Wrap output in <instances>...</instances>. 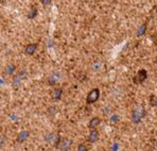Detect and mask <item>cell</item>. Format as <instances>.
I'll return each instance as SVG.
<instances>
[{
    "instance_id": "cell-2",
    "label": "cell",
    "mask_w": 157,
    "mask_h": 151,
    "mask_svg": "<svg viewBox=\"0 0 157 151\" xmlns=\"http://www.w3.org/2000/svg\"><path fill=\"white\" fill-rule=\"evenodd\" d=\"M99 98H100V89L99 88H92L90 92L88 93V95H87L86 103L92 104L96 101H98Z\"/></svg>"
},
{
    "instance_id": "cell-19",
    "label": "cell",
    "mask_w": 157,
    "mask_h": 151,
    "mask_svg": "<svg viewBox=\"0 0 157 151\" xmlns=\"http://www.w3.org/2000/svg\"><path fill=\"white\" fill-rule=\"evenodd\" d=\"M40 3L43 4V6H50V4L52 3V0H40Z\"/></svg>"
},
{
    "instance_id": "cell-8",
    "label": "cell",
    "mask_w": 157,
    "mask_h": 151,
    "mask_svg": "<svg viewBox=\"0 0 157 151\" xmlns=\"http://www.w3.org/2000/svg\"><path fill=\"white\" fill-rule=\"evenodd\" d=\"M37 44H34V43H31V44H28L25 48V52L27 53L28 55H33L35 53V51L37 50Z\"/></svg>"
},
{
    "instance_id": "cell-6",
    "label": "cell",
    "mask_w": 157,
    "mask_h": 151,
    "mask_svg": "<svg viewBox=\"0 0 157 151\" xmlns=\"http://www.w3.org/2000/svg\"><path fill=\"white\" fill-rule=\"evenodd\" d=\"M71 145H72V141L70 138H63L61 139V143L57 148L59 149V151H69Z\"/></svg>"
},
{
    "instance_id": "cell-15",
    "label": "cell",
    "mask_w": 157,
    "mask_h": 151,
    "mask_svg": "<svg viewBox=\"0 0 157 151\" xmlns=\"http://www.w3.org/2000/svg\"><path fill=\"white\" fill-rule=\"evenodd\" d=\"M54 138H55V135L53 133H49L45 136V139L48 141V143H51V141H54Z\"/></svg>"
},
{
    "instance_id": "cell-17",
    "label": "cell",
    "mask_w": 157,
    "mask_h": 151,
    "mask_svg": "<svg viewBox=\"0 0 157 151\" xmlns=\"http://www.w3.org/2000/svg\"><path fill=\"white\" fill-rule=\"evenodd\" d=\"M101 66H102V64H101L100 62H96V63L92 65V69L97 71V70H99V69L101 68Z\"/></svg>"
},
{
    "instance_id": "cell-7",
    "label": "cell",
    "mask_w": 157,
    "mask_h": 151,
    "mask_svg": "<svg viewBox=\"0 0 157 151\" xmlns=\"http://www.w3.org/2000/svg\"><path fill=\"white\" fill-rule=\"evenodd\" d=\"M30 136V132L27 130H22L17 134V138H16V143L17 144H22L24 141H26Z\"/></svg>"
},
{
    "instance_id": "cell-13",
    "label": "cell",
    "mask_w": 157,
    "mask_h": 151,
    "mask_svg": "<svg viewBox=\"0 0 157 151\" xmlns=\"http://www.w3.org/2000/svg\"><path fill=\"white\" fill-rule=\"evenodd\" d=\"M15 71H16V66L14 64H9L8 66H6V73H8L9 75H13Z\"/></svg>"
},
{
    "instance_id": "cell-12",
    "label": "cell",
    "mask_w": 157,
    "mask_h": 151,
    "mask_svg": "<svg viewBox=\"0 0 157 151\" xmlns=\"http://www.w3.org/2000/svg\"><path fill=\"white\" fill-rule=\"evenodd\" d=\"M37 14H38L37 8H36L35 6H32L31 8H30L29 12H28V18H29V19H33V18H35L36 16H37Z\"/></svg>"
},
{
    "instance_id": "cell-16",
    "label": "cell",
    "mask_w": 157,
    "mask_h": 151,
    "mask_svg": "<svg viewBox=\"0 0 157 151\" xmlns=\"http://www.w3.org/2000/svg\"><path fill=\"white\" fill-rule=\"evenodd\" d=\"M150 104H151L152 106H157V97L156 96L150 97Z\"/></svg>"
},
{
    "instance_id": "cell-14",
    "label": "cell",
    "mask_w": 157,
    "mask_h": 151,
    "mask_svg": "<svg viewBox=\"0 0 157 151\" xmlns=\"http://www.w3.org/2000/svg\"><path fill=\"white\" fill-rule=\"evenodd\" d=\"M145 31H147V25H141L139 29H138V31H137V36L144 35V34L145 33Z\"/></svg>"
},
{
    "instance_id": "cell-11",
    "label": "cell",
    "mask_w": 157,
    "mask_h": 151,
    "mask_svg": "<svg viewBox=\"0 0 157 151\" xmlns=\"http://www.w3.org/2000/svg\"><path fill=\"white\" fill-rule=\"evenodd\" d=\"M100 124H101V119H100V118H99V117H94V118H91L90 121H89L88 128H89L90 130H92V129H97V127H98Z\"/></svg>"
},
{
    "instance_id": "cell-5",
    "label": "cell",
    "mask_w": 157,
    "mask_h": 151,
    "mask_svg": "<svg viewBox=\"0 0 157 151\" xmlns=\"http://www.w3.org/2000/svg\"><path fill=\"white\" fill-rule=\"evenodd\" d=\"M147 79V71L145 70V69H140V70L136 74V76L134 77V82H135L136 84H141Z\"/></svg>"
},
{
    "instance_id": "cell-21",
    "label": "cell",
    "mask_w": 157,
    "mask_h": 151,
    "mask_svg": "<svg viewBox=\"0 0 157 151\" xmlns=\"http://www.w3.org/2000/svg\"><path fill=\"white\" fill-rule=\"evenodd\" d=\"M113 150H114V151H117L118 150V144L117 143L114 144V146H113Z\"/></svg>"
},
{
    "instance_id": "cell-18",
    "label": "cell",
    "mask_w": 157,
    "mask_h": 151,
    "mask_svg": "<svg viewBox=\"0 0 157 151\" xmlns=\"http://www.w3.org/2000/svg\"><path fill=\"white\" fill-rule=\"evenodd\" d=\"M78 151H88V150H87L86 145H84V144H80L78 147Z\"/></svg>"
},
{
    "instance_id": "cell-20",
    "label": "cell",
    "mask_w": 157,
    "mask_h": 151,
    "mask_svg": "<svg viewBox=\"0 0 157 151\" xmlns=\"http://www.w3.org/2000/svg\"><path fill=\"white\" fill-rule=\"evenodd\" d=\"M119 116L118 115H113L112 117H110V121L112 122H117V121H119Z\"/></svg>"
},
{
    "instance_id": "cell-22",
    "label": "cell",
    "mask_w": 157,
    "mask_h": 151,
    "mask_svg": "<svg viewBox=\"0 0 157 151\" xmlns=\"http://www.w3.org/2000/svg\"><path fill=\"white\" fill-rule=\"evenodd\" d=\"M0 1H1V2H3V3H4V2H6V0H0Z\"/></svg>"
},
{
    "instance_id": "cell-3",
    "label": "cell",
    "mask_w": 157,
    "mask_h": 151,
    "mask_svg": "<svg viewBox=\"0 0 157 151\" xmlns=\"http://www.w3.org/2000/svg\"><path fill=\"white\" fill-rule=\"evenodd\" d=\"M26 77H27V74H26V71H25V70H20L19 73L17 74V75L14 76L13 81H12L13 87L14 88H18V87H19L20 84H21V82L25 80V79H26Z\"/></svg>"
},
{
    "instance_id": "cell-9",
    "label": "cell",
    "mask_w": 157,
    "mask_h": 151,
    "mask_svg": "<svg viewBox=\"0 0 157 151\" xmlns=\"http://www.w3.org/2000/svg\"><path fill=\"white\" fill-rule=\"evenodd\" d=\"M62 96H63V88L61 87H56L53 89L52 92V99L54 101H59L61 100Z\"/></svg>"
},
{
    "instance_id": "cell-10",
    "label": "cell",
    "mask_w": 157,
    "mask_h": 151,
    "mask_svg": "<svg viewBox=\"0 0 157 151\" xmlns=\"http://www.w3.org/2000/svg\"><path fill=\"white\" fill-rule=\"evenodd\" d=\"M98 139H99V132L97 131V129L90 130L89 135H88V141H90V143H96Z\"/></svg>"
},
{
    "instance_id": "cell-4",
    "label": "cell",
    "mask_w": 157,
    "mask_h": 151,
    "mask_svg": "<svg viewBox=\"0 0 157 151\" xmlns=\"http://www.w3.org/2000/svg\"><path fill=\"white\" fill-rule=\"evenodd\" d=\"M62 79V74L59 73V71H54V73H52L51 75L48 77V85H50V86H55V85H57L59 83V81H61Z\"/></svg>"
},
{
    "instance_id": "cell-1",
    "label": "cell",
    "mask_w": 157,
    "mask_h": 151,
    "mask_svg": "<svg viewBox=\"0 0 157 151\" xmlns=\"http://www.w3.org/2000/svg\"><path fill=\"white\" fill-rule=\"evenodd\" d=\"M145 114H147V112L142 106H138V108L134 109L133 112H132V121L134 124H139L142 120V118L145 116Z\"/></svg>"
}]
</instances>
